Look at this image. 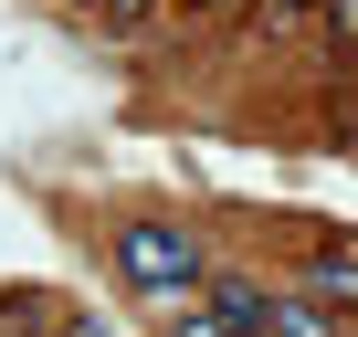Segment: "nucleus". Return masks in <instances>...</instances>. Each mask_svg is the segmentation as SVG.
Returning a JSON list of instances; mask_svg holds the SVG:
<instances>
[{
  "label": "nucleus",
  "mask_w": 358,
  "mask_h": 337,
  "mask_svg": "<svg viewBox=\"0 0 358 337\" xmlns=\"http://www.w3.org/2000/svg\"><path fill=\"white\" fill-rule=\"evenodd\" d=\"M106 11H116V22H148V11H158V0H106Z\"/></svg>",
  "instance_id": "0eeeda50"
},
{
  "label": "nucleus",
  "mask_w": 358,
  "mask_h": 337,
  "mask_svg": "<svg viewBox=\"0 0 358 337\" xmlns=\"http://www.w3.org/2000/svg\"><path fill=\"white\" fill-rule=\"evenodd\" d=\"M64 337H116V327L106 316H64Z\"/></svg>",
  "instance_id": "423d86ee"
},
{
  "label": "nucleus",
  "mask_w": 358,
  "mask_h": 337,
  "mask_svg": "<svg viewBox=\"0 0 358 337\" xmlns=\"http://www.w3.org/2000/svg\"><path fill=\"white\" fill-rule=\"evenodd\" d=\"M264 337H337V316L316 295H264Z\"/></svg>",
  "instance_id": "7ed1b4c3"
},
{
  "label": "nucleus",
  "mask_w": 358,
  "mask_h": 337,
  "mask_svg": "<svg viewBox=\"0 0 358 337\" xmlns=\"http://www.w3.org/2000/svg\"><path fill=\"white\" fill-rule=\"evenodd\" d=\"M264 11H316V0H264Z\"/></svg>",
  "instance_id": "6e6552de"
},
{
  "label": "nucleus",
  "mask_w": 358,
  "mask_h": 337,
  "mask_svg": "<svg viewBox=\"0 0 358 337\" xmlns=\"http://www.w3.org/2000/svg\"><path fill=\"white\" fill-rule=\"evenodd\" d=\"M201 11H222V0H201Z\"/></svg>",
  "instance_id": "1a4fd4ad"
},
{
  "label": "nucleus",
  "mask_w": 358,
  "mask_h": 337,
  "mask_svg": "<svg viewBox=\"0 0 358 337\" xmlns=\"http://www.w3.org/2000/svg\"><path fill=\"white\" fill-rule=\"evenodd\" d=\"M316 11H327V22L348 32V43H358V0H316Z\"/></svg>",
  "instance_id": "39448f33"
},
{
  "label": "nucleus",
  "mask_w": 358,
  "mask_h": 337,
  "mask_svg": "<svg viewBox=\"0 0 358 337\" xmlns=\"http://www.w3.org/2000/svg\"><path fill=\"white\" fill-rule=\"evenodd\" d=\"M295 295H316L327 316H337V306H358V243H316V253H306V285H295Z\"/></svg>",
  "instance_id": "f03ea898"
},
{
  "label": "nucleus",
  "mask_w": 358,
  "mask_h": 337,
  "mask_svg": "<svg viewBox=\"0 0 358 337\" xmlns=\"http://www.w3.org/2000/svg\"><path fill=\"white\" fill-rule=\"evenodd\" d=\"M337 337H348V327H337Z\"/></svg>",
  "instance_id": "9d476101"
},
{
  "label": "nucleus",
  "mask_w": 358,
  "mask_h": 337,
  "mask_svg": "<svg viewBox=\"0 0 358 337\" xmlns=\"http://www.w3.org/2000/svg\"><path fill=\"white\" fill-rule=\"evenodd\" d=\"M169 337H232V327H222L211 306H179V327H169Z\"/></svg>",
  "instance_id": "20e7f679"
},
{
  "label": "nucleus",
  "mask_w": 358,
  "mask_h": 337,
  "mask_svg": "<svg viewBox=\"0 0 358 337\" xmlns=\"http://www.w3.org/2000/svg\"><path fill=\"white\" fill-rule=\"evenodd\" d=\"M106 264H116V285H127L137 306H158V316L201 306V285H211V253H201L190 222H116Z\"/></svg>",
  "instance_id": "f257e3e1"
}]
</instances>
